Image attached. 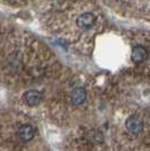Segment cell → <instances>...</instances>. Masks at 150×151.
<instances>
[{
  "instance_id": "3",
  "label": "cell",
  "mask_w": 150,
  "mask_h": 151,
  "mask_svg": "<svg viewBox=\"0 0 150 151\" xmlns=\"http://www.w3.org/2000/svg\"><path fill=\"white\" fill-rule=\"evenodd\" d=\"M96 17L92 13H84L77 18V25L81 29H89L95 25Z\"/></svg>"
},
{
  "instance_id": "5",
  "label": "cell",
  "mask_w": 150,
  "mask_h": 151,
  "mask_svg": "<svg viewBox=\"0 0 150 151\" xmlns=\"http://www.w3.org/2000/svg\"><path fill=\"white\" fill-rule=\"evenodd\" d=\"M24 101H25L26 104L28 105V106H38L41 104V101H42V94L38 91V90H28V91H26L25 94H24Z\"/></svg>"
},
{
  "instance_id": "6",
  "label": "cell",
  "mask_w": 150,
  "mask_h": 151,
  "mask_svg": "<svg viewBox=\"0 0 150 151\" xmlns=\"http://www.w3.org/2000/svg\"><path fill=\"white\" fill-rule=\"evenodd\" d=\"M86 98H87V93L82 87H77L71 93V101L75 106L82 105L86 101Z\"/></svg>"
},
{
  "instance_id": "2",
  "label": "cell",
  "mask_w": 150,
  "mask_h": 151,
  "mask_svg": "<svg viewBox=\"0 0 150 151\" xmlns=\"http://www.w3.org/2000/svg\"><path fill=\"white\" fill-rule=\"evenodd\" d=\"M18 139L20 140V142L23 143H27L31 140H33L34 135H35V129L32 124H23L18 129L17 132Z\"/></svg>"
},
{
  "instance_id": "4",
  "label": "cell",
  "mask_w": 150,
  "mask_h": 151,
  "mask_svg": "<svg viewBox=\"0 0 150 151\" xmlns=\"http://www.w3.org/2000/svg\"><path fill=\"white\" fill-rule=\"evenodd\" d=\"M148 58V51L146 50V47H144L142 45H134L132 47L131 52V60L134 63H142L147 60Z\"/></svg>"
},
{
  "instance_id": "1",
  "label": "cell",
  "mask_w": 150,
  "mask_h": 151,
  "mask_svg": "<svg viewBox=\"0 0 150 151\" xmlns=\"http://www.w3.org/2000/svg\"><path fill=\"white\" fill-rule=\"evenodd\" d=\"M125 127L133 135H139L144 131V122L137 115H131L125 121Z\"/></svg>"
}]
</instances>
